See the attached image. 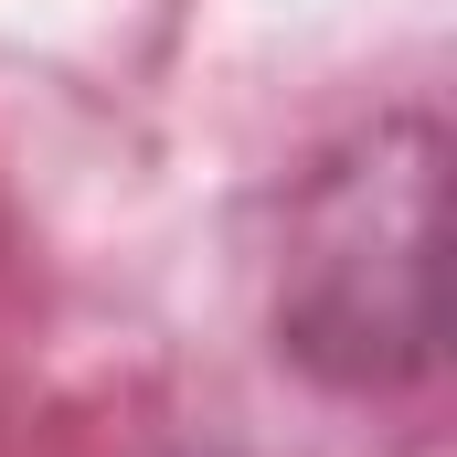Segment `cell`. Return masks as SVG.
Returning a JSON list of instances; mask_svg holds the SVG:
<instances>
[{"instance_id": "obj_1", "label": "cell", "mask_w": 457, "mask_h": 457, "mask_svg": "<svg viewBox=\"0 0 457 457\" xmlns=\"http://www.w3.org/2000/svg\"><path fill=\"white\" fill-rule=\"evenodd\" d=\"M277 330L341 383H404L436 361V128H372L309 192L277 287Z\"/></svg>"}]
</instances>
